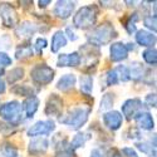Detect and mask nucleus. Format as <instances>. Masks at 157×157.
Instances as JSON below:
<instances>
[{
  "instance_id": "obj_1",
  "label": "nucleus",
  "mask_w": 157,
  "mask_h": 157,
  "mask_svg": "<svg viewBox=\"0 0 157 157\" xmlns=\"http://www.w3.org/2000/svg\"><path fill=\"white\" fill-rule=\"evenodd\" d=\"M90 114V107H74L65 114L59 117V122L71 129H81L88 121Z\"/></svg>"
},
{
  "instance_id": "obj_2",
  "label": "nucleus",
  "mask_w": 157,
  "mask_h": 157,
  "mask_svg": "<svg viewBox=\"0 0 157 157\" xmlns=\"http://www.w3.org/2000/svg\"><path fill=\"white\" fill-rule=\"evenodd\" d=\"M114 38H117V32L113 27V24L106 21L96 27L88 34V42L90 45H94L98 48L109 44Z\"/></svg>"
},
{
  "instance_id": "obj_3",
  "label": "nucleus",
  "mask_w": 157,
  "mask_h": 157,
  "mask_svg": "<svg viewBox=\"0 0 157 157\" xmlns=\"http://www.w3.org/2000/svg\"><path fill=\"white\" fill-rule=\"evenodd\" d=\"M98 8L94 4L82 6L73 17V25L82 30L93 28L98 18Z\"/></svg>"
},
{
  "instance_id": "obj_4",
  "label": "nucleus",
  "mask_w": 157,
  "mask_h": 157,
  "mask_svg": "<svg viewBox=\"0 0 157 157\" xmlns=\"http://www.w3.org/2000/svg\"><path fill=\"white\" fill-rule=\"evenodd\" d=\"M0 117L11 123V124H17L21 121V103L18 101H10L4 103L0 107Z\"/></svg>"
},
{
  "instance_id": "obj_5",
  "label": "nucleus",
  "mask_w": 157,
  "mask_h": 157,
  "mask_svg": "<svg viewBox=\"0 0 157 157\" xmlns=\"http://www.w3.org/2000/svg\"><path fill=\"white\" fill-rule=\"evenodd\" d=\"M30 77L34 83L47 86L54 79V71L47 64H36L30 71Z\"/></svg>"
},
{
  "instance_id": "obj_6",
  "label": "nucleus",
  "mask_w": 157,
  "mask_h": 157,
  "mask_svg": "<svg viewBox=\"0 0 157 157\" xmlns=\"http://www.w3.org/2000/svg\"><path fill=\"white\" fill-rule=\"evenodd\" d=\"M81 62L84 60L86 62V69H96L97 64H98V59H99V50L97 47L90 45V44H86L81 48Z\"/></svg>"
},
{
  "instance_id": "obj_7",
  "label": "nucleus",
  "mask_w": 157,
  "mask_h": 157,
  "mask_svg": "<svg viewBox=\"0 0 157 157\" xmlns=\"http://www.w3.org/2000/svg\"><path fill=\"white\" fill-rule=\"evenodd\" d=\"M56 129V123L52 120L47 121H38L33 126H30L27 131V135L29 137H42V136H49Z\"/></svg>"
},
{
  "instance_id": "obj_8",
  "label": "nucleus",
  "mask_w": 157,
  "mask_h": 157,
  "mask_svg": "<svg viewBox=\"0 0 157 157\" xmlns=\"http://www.w3.org/2000/svg\"><path fill=\"white\" fill-rule=\"evenodd\" d=\"M0 19L8 28H15L18 23V14L15 9L8 3H0Z\"/></svg>"
},
{
  "instance_id": "obj_9",
  "label": "nucleus",
  "mask_w": 157,
  "mask_h": 157,
  "mask_svg": "<svg viewBox=\"0 0 157 157\" xmlns=\"http://www.w3.org/2000/svg\"><path fill=\"white\" fill-rule=\"evenodd\" d=\"M142 108H143L142 101L140 98H131V99H127L122 104L121 111H122V114L126 117V118L128 121H131L132 118H135L137 113H140L141 111H143Z\"/></svg>"
},
{
  "instance_id": "obj_10",
  "label": "nucleus",
  "mask_w": 157,
  "mask_h": 157,
  "mask_svg": "<svg viewBox=\"0 0 157 157\" xmlns=\"http://www.w3.org/2000/svg\"><path fill=\"white\" fill-rule=\"evenodd\" d=\"M103 123L108 129L117 131L120 129L123 123V117L117 111H108L103 114Z\"/></svg>"
},
{
  "instance_id": "obj_11",
  "label": "nucleus",
  "mask_w": 157,
  "mask_h": 157,
  "mask_svg": "<svg viewBox=\"0 0 157 157\" xmlns=\"http://www.w3.org/2000/svg\"><path fill=\"white\" fill-rule=\"evenodd\" d=\"M75 3L74 2H68V0H59L54 5V14L59 19H68L74 11Z\"/></svg>"
},
{
  "instance_id": "obj_12",
  "label": "nucleus",
  "mask_w": 157,
  "mask_h": 157,
  "mask_svg": "<svg viewBox=\"0 0 157 157\" xmlns=\"http://www.w3.org/2000/svg\"><path fill=\"white\" fill-rule=\"evenodd\" d=\"M38 32V27L32 23V21H21L20 24H18L15 27V34L18 38L20 39H24V40H27V39H30L34 36V34Z\"/></svg>"
},
{
  "instance_id": "obj_13",
  "label": "nucleus",
  "mask_w": 157,
  "mask_h": 157,
  "mask_svg": "<svg viewBox=\"0 0 157 157\" xmlns=\"http://www.w3.org/2000/svg\"><path fill=\"white\" fill-rule=\"evenodd\" d=\"M136 121V124L140 129L143 131H152L155 128V121L152 118V116L150 112L147 111H141L140 113L136 114V117L133 118Z\"/></svg>"
},
{
  "instance_id": "obj_14",
  "label": "nucleus",
  "mask_w": 157,
  "mask_h": 157,
  "mask_svg": "<svg viewBox=\"0 0 157 157\" xmlns=\"http://www.w3.org/2000/svg\"><path fill=\"white\" fill-rule=\"evenodd\" d=\"M109 57L112 62H122L128 58V50L126 45L121 42L112 43L109 48Z\"/></svg>"
},
{
  "instance_id": "obj_15",
  "label": "nucleus",
  "mask_w": 157,
  "mask_h": 157,
  "mask_svg": "<svg viewBox=\"0 0 157 157\" xmlns=\"http://www.w3.org/2000/svg\"><path fill=\"white\" fill-rule=\"evenodd\" d=\"M63 109V102L57 94H52L47 102L45 106V114L52 117V116H60Z\"/></svg>"
},
{
  "instance_id": "obj_16",
  "label": "nucleus",
  "mask_w": 157,
  "mask_h": 157,
  "mask_svg": "<svg viewBox=\"0 0 157 157\" xmlns=\"http://www.w3.org/2000/svg\"><path fill=\"white\" fill-rule=\"evenodd\" d=\"M81 64V56L78 52L68 54H60L57 60L58 67H78Z\"/></svg>"
},
{
  "instance_id": "obj_17",
  "label": "nucleus",
  "mask_w": 157,
  "mask_h": 157,
  "mask_svg": "<svg viewBox=\"0 0 157 157\" xmlns=\"http://www.w3.org/2000/svg\"><path fill=\"white\" fill-rule=\"evenodd\" d=\"M49 147V141L45 137H35L29 143V152L32 155H42L45 153Z\"/></svg>"
},
{
  "instance_id": "obj_18",
  "label": "nucleus",
  "mask_w": 157,
  "mask_h": 157,
  "mask_svg": "<svg viewBox=\"0 0 157 157\" xmlns=\"http://www.w3.org/2000/svg\"><path fill=\"white\" fill-rule=\"evenodd\" d=\"M135 38H136V43L141 47H145V48H151L156 43V35L147 30L136 32Z\"/></svg>"
},
{
  "instance_id": "obj_19",
  "label": "nucleus",
  "mask_w": 157,
  "mask_h": 157,
  "mask_svg": "<svg viewBox=\"0 0 157 157\" xmlns=\"http://www.w3.org/2000/svg\"><path fill=\"white\" fill-rule=\"evenodd\" d=\"M38 108H39V98L35 96L28 97L21 104V109H24L27 118H33L34 114L38 111Z\"/></svg>"
},
{
  "instance_id": "obj_20",
  "label": "nucleus",
  "mask_w": 157,
  "mask_h": 157,
  "mask_svg": "<svg viewBox=\"0 0 157 157\" xmlns=\"http://www.w3.org/2000/svg\"><path fill=\"white\" fill-rule=\"evenodd\" d=\"M77 83V77L74 74H64L60 77V79L57 83V89L62 90V92H68V90L73 89Z\"/></svg>"
},
{
  "instance_id": "obj_21",
  "label": "nucleus",
  "mask_w": 157,
  "mask_h": 157,
  "mask_svg": "<svg viewBox=\"0 0 157 157\" xmlns=\"http://www.w3.org/2000/svg\"><path fill=\"white\" fill-rule=\"evenodd\" d=\"M67 45V36H65L64 32L58 30L54 33V35L52 36V42H50V50L53 53H58V52Z\"/></svg>"
},
{
  "instance_id": "obj_22",
  "label": "nucleus",
  "mask_w": 157,
  "mask_h": 157,
  "mask_svg": "<svg viewBox=\"0 0 157 157\" xmlns=\"http://www.w3.org/2000/svg\"><path fill=\"white\" fill-rule=\"evenodd\" d=\"M128 71H129V78H131V79H133V81H136V82L145 79L146 69H145V67L142 65V63H140V62H133L132 64H131V67H128Z\"/></svg>"
},
{
  "instance_id": "obj_23",
  "label": "nucleus",
  "mask_w": 157,
  "mask_h": 157,
  "mask_svg": "<svg viewBox=\"0 0 157 157\" xmlns=\"http://www.w3.org/2000/svg\"><path fill=\"white\" fill-rule=\"evenodd\" d=\"M34 54V49L32 47L30 43H24L17 47L15 49V58L18 60H25V59H29L32 58Z\"/></svg>"
},
{
  "instance_id": "obj_24",
  "label": "nucleus",
  "mask_w": 157,
  "mask_h": 157,
  "mask_svg": "<svg viewBox=\"0 0 157 157\" xmlns=\"http://www.w3.org/2000/svg\"><path fill=\"white\" fill-rule=\"evenodd\" d=\"M136 147L142 151L143 153H146L148 156H156V136H153V140L148 141H137Z\"/></svg>"
},
{
  "instance_id": "obj_25",
  "label": "nucleus",
  "mask_w": 157,
  "mask_h": 157,
  "mask_svg": "<svg viewBox=\"0 0 157 157\" xmlns=\"http://www.w3.org/2000/svg\"><path fill=\"white\" fill-rule=\"evenodd\" d=\"M11 92L15 93L17 96H23V97H32L35 96L36 89L33 88L29 84H23V86H15L11 88Z\"/></svg>"
},
{
  "instance_id": "obj_26",
  "label": "nucleus",
  "mask_w": 157,
  "mask_h": 157,
  "mask_svg": "<svg viewBox=\"0 0 157 157\" xmlns=\"http://www.w3.org/2000/svg\"><path fill=\"white\" fill-rule=\"evenodd\" d=\"M89 138H90V136H89L88 133H86V132H78V133L73 137L69 147H71L73 151L77 150V148H81V147H83V146L86 145V142H87Z\"/></svg>"
},
{
  "instance_id": "obj_27",
  "label": "nucleus",
  "mask_w": 157,
  "mask_h": 157,
  "mask_svg": "<svg viewBox=\"0 0 157 157\" xmlns=\"http://www.w3.org/2000/svg\"><path fill=\"white\" fill-rule=\"evenodd\" d=\"M79 88L83 93L90 94L93 90V77L88 74V75H82L79 78Z\"/></svg>"
},
{
  "instance_id": "obj_28",
  "label": "nucleus",
  "mask_w": 157,
  "mask_h": 157,
  "mask_svg": "<svg viewBox=\"0 0 157 157\" xmlns=\"http://www.w3.org/2000/svg\"><path fill=\"white\" fill-rule=\"evenodd\" d=\"M142 58L147 64L155 67V65L157 64V50H156V48L151 47V48H147L146 50H143Z\"/></svg>"
},
{
  "instance_id": "obj_29",
  "label": "nucleus",
  "mask_w": 157,
  "mask_h": 157,
  "mask_svg": "<svg viewBox=\"0 0 157 157\" xmlns=\"http://www.w3.org/2000/svg\"><path fill=\"white\" fill-rule=\"evenodd\" d=\"M113 104H114V97H113V94L112 93H106V94H103V97L101 99L99 109L101 111H104V112L112 111Z\"/></svg>"
},
{
  "instance_id": "obj_30",
  "label": "nucleus",
  "mask_w": 157,
  "mask_h": 157,
  "mask_svg": "<svg viewBox=\"0 0 157 157\" xmlns=\"http://www.w3.org/2000/svg\"><path fill=\"white\" fill-rule=\"evenodd\" d=\"M140 20V14L138 13H133V14H131L128 20L126 21V25L124 28L127 30L128 34H135L137 32V27H136V23Z\"/></svg>"
},
{
  "instance_id": "obj_31",
  "label": "nucleus",
  "mask_w": 157,
  "mask_h": 157,
  "mask_svg": "<svg viewBox=\"0 0 157 157\" xmlns=\"http://www.w3.org/2000/svg\"><path fill=\"white\" fill-rule=\"evenodd\" d=\"M52 145H53V146L57 148V151H60V150H64V148L69 147L67 137L63 136V135H60V133H58V135H56V136L53 137Z\"/></svg>"
},
{
  "instance_id": "obj_32",
  "label": "nucleus",
  "mask_w": 157,
  "mask_h": 157,
  "mask_svg": "<svg viewBox=\"0 0 157 157\" xmlns=\"http://www.w3.org/2000/svg\"><path fill=\"white\" fill-rule=\"evenodd\" d=\"M116 73H117V77H118V81L120 82H128L131 78H129V71H128V67L127 65H118V67L114 68Z\"/></svg>"
},
{
  "instance_id": "obj_33",
  "label": "nucleus",
  "mask_w": 157,
  "mask_h": 157,
  "mask_svg": "<svg viewBox=\"0 0 157 157\" xmlns=\"http://www.w3.org/2000/svg\"><path fill=\"white\" fill-rule=\"evenodd\" d=\"M13 59L5 53V52H0V77L5 74V69L11 65Z\"/></svg>"
},
{
  "instance_id": "obj_34",
  "label": "nucleus",
  "mask_w": 157,
  "mask_h": 157,
  "mask_svg": "<svg viewBox=\"0 0 157 157\" xmlns=\"http://www.w3.org/2000/svg\"><path fill=\"white\" fill-rule=\"evenodd\" d=\"M23 77H24V69L23 68H14L8 73V82L13 84V83L23 79Z\"/></svg>"
},
{
  "instance_id": "obj_35",
  "label": "nucleus",
  "mask_w": 157,
  "mask_h": 157,
  "mask_svg": "<svg viewBox=\"0 0 157 157\" xmlns=\"http://www.w3.org/2000/svg\"><path fill=\"white\" fill-rule=\"evenodd\" d=\"M104 79H106V87L116 86V84L120 83L118 77H117V73H116L114 69H109V71L106 73V77H104Z\"/></svg>"
},
{
  "instance_id": "obj_36",
  "label": "nucleus",
  "mask_w": 157,
  "mask_h": 157,
  "mask_svg": "<svg viewBox=\"0 0 157 157\" xmlns=\"http://www.w3.org/2000/svg\"><path fill=\"white\" fill-rule=\"evenodd\" d=\"M143 24L147 29L153 32V34L156 33V15H146L143 18Z\"/></svg>"
},
{
  "instance_id": "obj_37",
  "label": "nucleus",
  "mask_w": 157,
  "mask_h": 157,
  "mask_svg": "<svg viewBox=\"0 0 157 157\" xmlns=\"http://www.w3.org/2000/svg\"><path fill=\"white\" fill-rule=\"evenodd\" d=\"M47 45H48V42H47L45 38H38L35 40V45L33 49H35V52L38 54H42V52L47 48Z\"/></svg>"
},
{
  "instance_id": "obj_38",
  "label": "nucleus",
  "mask_w": 157,
  "mask_h": 157,
  "mask_svg": "<svg viewBox=\"0 0 157 157\" xmlns=\"http://www.w3.org/2000/svg\"><path fill=\"white\" fill-rule=\"evenodd\" d=\"M2 157H18V151L13 146H5L3 148V156Z\"/></svg>"
},
{
  "instance_id": "obj_39",
  "label": "nucleus",
  "mask_w": 157,
  "mask_h": 157,
  "mask_svg": "<svg viewBox=\"0 0 157 157\" xmlns=\"http://www.w3.org/2000/svg\"><path fill=\"white\" fill-rule=\"evenodd\" d=\"M120 153H121L122 157H140L132 147H123Z\"/></svg>"
},
{
  "instance_id": "obj_40",
  "label": "nucleus",
  "mask_w": 157,
  "mask_h": 157,
  "mask_svg": "<svg viewBox=\"0 0 157 157\" xmlns=\"http://www.w3.org/2000/svg\"><path fill=\"white\" fill-rule=\"evenodd\" d=\"M54 157H74V151L71 147H67V148H64V150L57 151V153H56Z\"/></svg>"
},
{
  "instance_id": "obj_41",
  "label": "nucleus",
  "mask_w": 157,
  "mask_h": 157,
  "mask_svg": "<svg viewBox=\"0 0 157 157\" xmlns=\"http://www.w3.org/2000/svg\"><path fill=\"white\" fill-rule=\"evenodd\" d=\"M145 104L150 108H155L156 107V94L155 93L147 94L146 98H145Z\"/></svg>"
},
{
  "instance_id": "obj_42",
  "label": "nucleus",
  "mask_w": 157,
  "mask_h": 157,
  "mask_svg": "<svg viewBox=\"0 0 157 157\" xmlns=\"http://www.w3.org/2000/svg\"><path fill=\"white\" fill-rule=\"evenodd\" d=\"M11 45V40H10V38L9 35H3L2 39H0V48L2 49H8L9 47Z\"/></svg>"
},
{
  "instance_id": "obj_43",
  "label": "nucleus",
  "mask_w": 157,
  "mask_h": 157,
  "mask_svg": "<svg viewBox=\"0 0 157 157\" xmlns=\"http://www.w3.org/2000/svg\"><path fill=\"white\" fill-rule=\"evenodd\" d=\"M90 157H108V155L102 148H93L90 152Z\"/></svg>"
},
{
  "instance_id": "obj_44",
  "label": "nucleus",
  "mask_w": 157,
  "mask_h": 157,
  "mask_svg": "<svg viewBox=\"0 0 157 157\" xmlns=\"http://www.w3.org/2000/svg\"><path fill=\"white\" fill-rule=\"evenodd\" d=\"M64 34H67L65 36H68V39L69 40H72V42H75L77 39H78V36H77V34L74 33V30H73V28H71V27H68L67 29H65V33Z\"/></svg>"
},
{
  "instance_id": "obj_45",
  "label": "nucleus",
  "mask_w": 157,
  "mask_h": 157,
  "mask_svg": "<svg viewBox=\"0 0 157 157\" xmlns=\"http://www.w3.org/2000/svg\"><path fill=\"white\" fill-rule=\"evenodd\" d=\"M5 90H6V83H5V81L3 79V78L0 77V94L5 93Z\"/></svg>"
},
{
  "instance_id": "obj_46",
  "label": "nucleus",
  "mask_w": 157,
  "mask_h": 157,
  "mask_svg": "<svg viewBox=\"0 0 157 157\" xmlns=\"http://www.w3.org/2000/svg\"><path fill=\"white\" fill-rule=\"evenodd\" d=\"M50 3H52L50 0H47V2H42V0H40V2H39L38 4H39V8H47Z\"/></svg>"
},
{
  "instance_id": "obj_47",
  "label": "nucleus",
  "mask_w": 157,
  "mask_h": 157,
  "mask_svg": "<svg viewBox=\"0 0 157 157\" xmlns=\"http://www.w3.org/2000/svg\"><path fill=\"white\" fill-rule=\"evenodd\" d=\"M108 157H122V156H121V153H120L118 151L113 150V151H112V153H111V156H108Z\"/></svg>"
}]
</instances>
